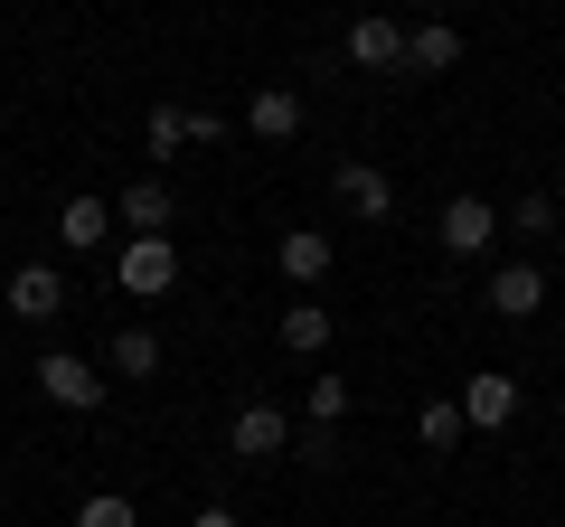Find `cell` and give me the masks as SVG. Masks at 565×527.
<instances>
[{"instance_id":"obj_20","label":"cell","mask_w":565,"mask_h":527,"mask_svg":"<svg viewBox=\"0 0 565 527\" xmlns=\"http://www.w3.org/2000/svg\"><path fill=\"white\" fill-rule=\"evenodd\" d=\"M349 415V386L340 377H311V424H340Z\"/></svg>"},{"instance_id":"obj_8","label":"cell","mask_w":565,"mask_h":527,"mask_svg":"<svg viewBox=\"0 0 565 527\" xmlns=\"http://www.w3.org/2000/svg\"><path fill=\"white\" fill-rule=\"evenodd\" d=\"M340 207H359L367 226L396 217V180H386V170H367V161H340Z\"/></svg>"},{"instance_id":"obj_10","label":"cell","mask_w":565,"mask_h":527,"mask_svg":"<svg viewBox=\"0 0 565 527\" xmlns=\"http://www.w3.org/2000/svg\"><path fill=\"white\" fill-rule=\"evenodd\" d=\"M114 226H132V236H170V189L161 180H132L114 198Z\"/></svg>"},{"instance_id":"obj_6","label":"cell","mask_w":565,"mask_h":527,"mask_svg":"<svg viewBox=\"0 0 565 527\" xmlns=\"http://www.w3.org/2000/svg\"><path fill=\"white\" fill-rule=\"evenodd\" d=\"M462 424H471V433L519 424V377H471V386H462Z\"/></svg>"},{"instance_id":"obj_13","label":"cell","mask_w":565,"mask_h":527,"mask_svg":"<svg viewBox=\"0 0 565 527\" xmlns=\"http://www.w3.org/2000/svg\"><path fill=\"white\" fill-rule=\"evenodd\" d=\"M104 236H114V207H104V198H66V207H57V245H76V255H95Z\"/></svg>"},{"instance_id":"obj_9","label":"cell","mask_w":565,"mask_h":527,"mask_svg":"<svg viewBox=\"0 0 565 527\" xmlns=\"http://www.w3.org/2000/svg\"><path fill=\"white\" fill-rule=\"evenodd\" d=\"M434 226H444V245H452V255H481V245L500 236L490 198H444V217H434Z\"/></svg>"},{"instance_id":"obj_2","label":"cell","mask_w":565,"mask_h":527,"mask_svg":"<svg viewBox=\"0 0 565 527\" xmlns=\"http://www.w3.org/2000/svg\"><path fill=\"white\" fill-rule=\"evenodd\" d=\"M29 377H39V396H47V406H66V415H95V406H104V377H95L85 358H66V348H47Z\"/></svg>"},{"instance_id":"obj_22","label":"cell","mask_w":565,"mask_h":527,"mask_svg":"<svg viewBox=\"0 0 565 527\" xmlns=\"http://www.w3.org/2000/svg\"><path fill=\"white\" fill-rule=\"evenodd\" d=\"M415 10H444V0H415Z\"/></svg>"},{"instance_id":"obj_19","label":"cell","mask_w":565,"mask_h":527,"mask_svg":"<svg viewBox=\"0 0 565 527\" xmlns=\"http://www.w3.org/2000/svg\"><path fill=\"white\" fill-rule=\"evenodd\" d=\"M76 527H132V499H122V490H95V499L76 508Z\"/></svg>"},{"instance_id":"obj_1","label":"cell","mask_w":565,"mask_h":527,"mask_svg":"<svg viewBox=\"0 0 565 527\" xmlns=\"http://www.w3.org/2000/svg\"><path fill=\"white\" fill-rule=\"evenodd\" d=\"M114 283L132 292V302H161V292L180 283V245H170V236H122V255H114Z\"/></svg>"},{"instance_id":"obj_16","label":"cell","mask_w":565,"mask_h":527,"mask_svg":"<svg viewBox=\"0 0 565 527\" xmlns=\"http://www.w3.org/2000/svg\"><path fill=\"white\" fill-rule=\"evenodd\" d=\"M415 433H424V452H452V443L471 433V424H462V396H434V406L415 415Z\"/></svg>"},{"instance_id":"obj_11","label":"cell","mask_w":565,"mask_h":527,"mask_svg":"<svg viewBox=\"0 0 565 527\" xmlns=\"http://www.w3.org/2000/svg\"><path fill=\"white\" fill-rule=\"evenodd\" d=\"M321 273H330V236H321V226H282V283H321Z\"/></svg>"},{"instance_id":"obj_21","label":"cell","mask_w":565,"mask_h":527,"mask_svg":"<svg viewBox=\"0 0 565 527\" xmlns=\"http://www.w3.org/2000/svg\"><path fill=\"white\" fill-rule=\"evenodd\" d=\"M189 527H236V508H217V499H207V508H199Z\"/></svg>"},{"instance_id":"obj_3","label":"cell","mask_w":565,"mask_h":527,"mask_svg":"<svg viewBox=\"0 0 565 527\" xmlns=\"http://www.w3.org/2000/svg\"><path fill=\"white\" fill-rule=\"evenodd\" d=\"M282 443H292V433H282V406H236V424H226V452H236V462H274Z\"/></svg>"},{"instance_id":"obj_14","label":"cell","mask_w":565,"mask_h":527,"mask_svg":"<svg viewBox=\"0 0 565 527\" xmlns=\"http://www.w3.org/2000/svg\"><path fill=\"white\" fill-rule=\"evenodd\" d=\"M282 348H292V358H321L330 348V311L321 302H282Z\"/></svg>"},{"instance_id":"obj_18","label":"cell","mask_w":565,"mask_h":527,"mask_svg":"<svg viewBox=\"0 0 565 527\" xmlns=\"http://www.w3.org/2000/svg\"><path fill=\"white\" fill-rule=\"evenodd\" d=\"M141 142H151V151H180V142H189V114H180V104H151Z\"/></svg>"},{"instance_id":"obj_12","label":"cell","mask_w":565,"mask_h":527,"mask_svg":"<svg viewBox=\"0 0 565 527\" xmlns=\"http://www.w3.org/2000/svg\"><path fill=\"white\" fill-rule=\"evenodd\" d=\"M405 66H415V76H444V66H462V29H444V20L405 29Z\"/></svg>"},{"instance_id":"obj_15","label":"cell","mask_w":565,"mask_h":527,"mask_svg":"<svg viewBox=\"0 0 565 527\" xmlns=\"http://www.w3.org/2000/svg\"><path fill=\"white\" fill-rule=\"evenodd\" d=\"M349 57L359 66H405V29L396 20H359L349 29Z\"/></svg>"},{"instance_id":"obj_7","label":"cell","mask_w":565,"mask_h":527,"mask_svg":"<svg viewBox=\"0 0 565 527\" xmlns=\"http://www.w3.org/2000/svg\"><path fill=\"white\" fill-rule=\"evenodd\" d=\"M245 132H255V142H292V132H302V95H292V85H264V95L245 104Z\"/></svg>"},{"instance_id":"obj_17","label":"cell","mask_w":565,"mask_h":527,"mask_svg":"<svg viewBox=\"0 0 565 527\" xmlns=\"http://www.w3.org/2000/svg\"><path fill=\"white\" fill-rule=\"evenodd\" d=\"M151 367H161V340H151L141 321H122L114 330V377H151Z\"/></svg>"},{"instance_id":"obj_4","label":"cell","mask_w":565,"mask_h":527,"mask_svg":"<svg viewBox=\"0 0 565 527\" xmlns=\"http://www.w3.org/2000/svg\"><path fill=\"white\" fill-rule=\"evenodd\" d=\"M57 311H66L57 264H20V273H10V321H57Z\"/></svg>"},{"instance_id":"obj_5","label":"cell","mask_w":565,"mask_h":527,"mask_svg":"<svg viewBox=\"0 0 565 527\" xmlns=\"http://www.w3.org/2000/svg\"><path fill=\"white\" fill-rule=\"evenodd\" d=\"M490 311H500V321H537L546 311V273L537 264H500V273H490Z\"/></svg>"}]
</instances>
